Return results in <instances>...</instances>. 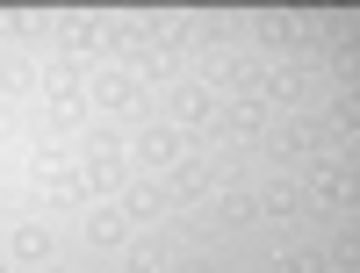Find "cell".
Wrapping results in <instances>:
<instances>
[{
  "label": "cell",
  "mask_w": 360,
  "mask_h": 273,
  "mask_svg": "<svg viewBox=\"0 0 360 273\" xmlns=\"http://www.w3.org/2000/svg\"><path fill=\"white\" fill-rule=\"evenodd\" d=\"M15 252H22V259H44V252H51V237H44V230H22V237H15Z\"/></svg>",
  "instance_id": "cell-1"
},
{
  "label": "cell",
  "mask_w": 360,
  "mask_h": 273,
  "mask_svg": "<svg viewBox=\"0 0 360 273\" xmlns=\"http://www.w3.org/2000/svg\"><path fill=\"white\" fill-rule=\"evenodd\" d=\"M288 273H324V266H317V252H295V259H288Z\"/></svg>",
  "instance_id": "cell-2"
}]
</instances>
